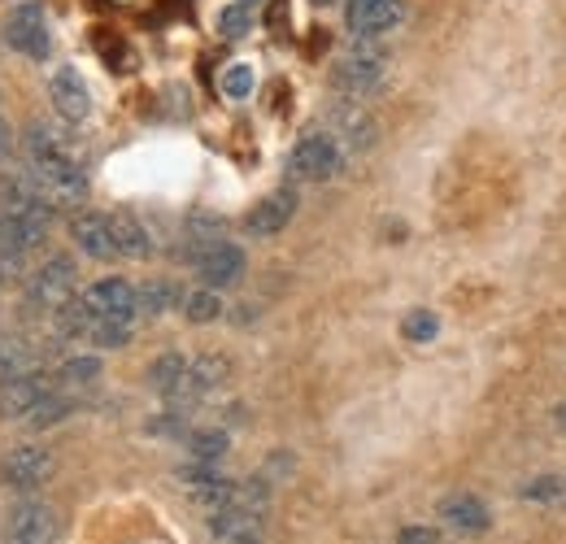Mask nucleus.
<instances>
[{
  "mask_svg": "<svg viewBox=\"0 0 566 544\" xmlns=\"http://www.w3.org/2000/svg\"><path fill=\"white\" fill-rule=\"evenodd\" d=\"M4 40H9V49H18L31 62H49V53H53V22H49L44 4L40 0L13 4L9 18H4Z\"/></svg>",
  "mask_w": 566,
  "mask_h": 544,
  "instance_id": "f257e3e1",
  "label": "nucleus"
},
{
  "mask_svg": "<svg viewBox=\"0 0 566 544\" xmlns=\"http://www.w3.org/2000/svg\"><path fill=\"white\" fill-rule=\"evenodd\" d=\"M340 166H345V148H340V139L332 136V132H310V136H301L296 148H292V157H287V170H292L296 179H310V184L336 179Z\"/></svg>",
  "mask_w": 566,
  "mask_h": 544,
  "instance_id": "f03ea898",
  "label": "nucleus"
},
{
  "mask_svg": "<svg viewBox=\"0 0 566 544\" xmlns=\"http://www.w3.org/2000/svg\"><path fill=\"white\" fill-rule=\"evenodd\" d=\"M78 287V271H74L71 258H49L40 271H31L27 279V296H31V305H40L44 314H53L57 305H66Z\"/></svg>",
  "mask_w": 566,
  "mask_h": 544,
  "instance_id": "7ed1b4c3",
  "label": "nucleus"
},
{
  "mask_svg": "<svg viewBox=\"0 0 566 544\" xmlns=\"http://www.w3.org/2000/svg\"><path fill=\"white\" fill-rule=\"evenodd\" d=\"M384 70H388V57L379 49H370V40H357L354 53H345L336 62V87L349 96H366L384 83Z\"/></svg>",
  "mask_w": 566,
  "mask_h": 544,
  "instance_id": "20e7f679",
  "label": "nucleus"
},
{
  "mask_svg": "<svg viewBox=\"0 0 566 544\" xmlns=\"http://www.w3.org/2000/svg\"><path fill=\"white\" fill-rule=\"evenodd\" d=\"M345 22L357 40H379L406 22V0H349Z\"/></svg>",
  "mask_w": 566,
  "mask_h": 544,
  "instance_id": "39448f33",
  "label": "nucleus"
},
{
  "mask_svg": "<svg viewBox=\"0 0 566 544\" xmlns=\"http://www.w3.org/2000/svg\"><path fill=\"white\" fill-rule=\"evenodd\" d=\"M83 301L96 310V318H114V323H136L140 318V292L127 279H101L83 292Z\"/></svg>",
  "mask_w": 566,
  "mask_h": 544,
  "instance_id": "423d86ee",
  "label": "nucleus"
},
{
  "mask_svg": "<svg viewBox=\"0 0 566 544\" xmlns=\"http://www.w3.org/2000/svg\"><path fill=\"white\" fill-rule=\"evenodd\" d=\"M49 218H35V213H9V209H0V249L4 253H13V258H31V253H40L44 244H49Z\"/></svg>",
  "mask_w": 566,
  "mask_h": 544,
  "instance_id": "0eeeda50",
  "label": "nucleus"
},
{
  "mask_svg": "<svg viewBox=\"0 0 566 544\" xmlns=\"http://www.w3.org/2000/svg\"><path fill=\"white\" fill-rule=\"evenodd\" d=\"M57 536H62V519L44 501H27L9 519V544H57Z\"/></svg>",
  "mask_w": 566,
  "mask_h": 544,
  "instance_id": "6e6552de",
  "label": "nucleus"
},
{
  "mask_svg": "<svg viewBox=\"0 0 566 544\" xmlns=\"http://www.w3.org/2000/svg\"><path fill=\"white\" fill-rule=\"evenodd\" d=\"M192 266L201 274V283L206 287H231V283H240L244 279V249L240 244H227V240H218V244H206L197 258H192Z\"/></svg>",
  "mask_w": 566,
  "mask_h": 544,
  "instance_id": "1a4fd4ad",
  "label": "nucleus"
},
{
  "mask_svg": "<svg viewBox=\"0 0 566 544\" xmlns=\"http://www.w3.org/2000/svg\"><path fill=\"white\" fill-rule=\"evenodd\" d=\"M0 471H4V479L18 492H35V488H44L49 475H53V453L40 449V444H18V449L4 453V467Z\"/></svg>",
  "mask_w": 566,
  "mask_h": 544,
  "instance_id": "9d476101",
  "label": "nucleus"
},
{
  "mask_svg": "<svg viewBox=\"0 0 566 544\" xmlns=\"http://www.w3.org/2000/svg\"><path fill=\"white\" fill-rule=\"evenodd\" d=\"M227 375H231V362H227V357H218V353H201V357H192V362H188V375H184V384H179V393H175L170 401H175V406L201 401L206 393H213V388H222V384H227Z\"/></svg>",
  "mask_w": 566,
  "mask_h": 544,
  "instance_id": "9b49d317",
  "label": "nucleus"
},
{
  "mask_svg": "<svg viewBox=\"0 0 566 544\" xmlns=\"http://www.w3.org/2000/svg\"><path fill=\"white\" fill-rule=\"evenodd\" d=\"M49 96H53V109H57L66 123H83V118L92 114V92H87L83 74H78L74 66L53 70V79H49Z\"/></svg>",
  "mask_w": 566,
  "mask_h": 544,
  "instance_id": "f8f14e48",
  "label": "nucleus"
},
{
  "mask_svg": "<svg viewBox=\"0 0 566 544\" xmlns=\"http://www.w3.org/2000/svg\"><path fill=\"white\" fill-rule=\"evenodd\" d=\"M71 240L83 249V258L92 262H114L118 249H114V231H109V218L105 213H74L71 218Z\"/></svg>",
  "mask_w": 566,
  "mask_h": 544,
  "instance_id": "ddd939ff",
  "label": "nucleus"
},
{
  "mask_svg": "<svg viewBox=\"0 0 566 544\" xmlns=\"http://www.w3.org/2000/svg\"><path fill=\"white\" fill-rule=\"evenodd\" d=\"M327 127H332V136L340 139V148H370L375 144V123H370V114L354 105V101H340V105H332V114H327Z\"/></svg>",
  "mask_w": 566,
  "mask_h": 544,
  "instance_id": "4468645a",
  "label": "nucleus"
},
{
  "mask_svg": "<svg viewBox=\"0 0 566 544\" xmlns=\"http://www.w3.org/2000/svg\"><path fill=\"white\" fill-rule=\"evenodd\" d=\"M292 213H296V192H292V188H280V192H271L266 201H258L249 209L244 231H249V236H280L283 227L292 222Z\"/></svg>",
  "mask_w": 566,
  "mask_h": 544,
  "instance_id": "2eb2a0df",
  "label": "nucleus"
},
{
  "mask_svg": "<svg viewBox=\"0 0 566 544\" xmlns=\"http://www.w3.org/2000/svg\"><path fill=\"white\" fill-rule=\"evenodd\" d=\"M179 483H184V488H188V496H192V501H201L206 510H218V505H227V501L235 496V483H231V479H222L213 467H206V462L184 467V471H179Z\"/></svg>",
  "mask_w": 566,
  "mask_h": 544,
  "instance_id": "dca6fc26",
  "label": "nucleus"
},
{
  "mask_svg": "<svg viewBox=\"0 0 566 544\" xmlns=\"http://www.w3.org/2000/svg\"><path fill=\"white\" fill-rule=\"evenodd\" d=\"M440 523H444V527H453V532H467V536L489 532V505H484L480 496L453 492V496H444V501H440Z\"/></svg>",
  "mask_w": 566,
  "mask_h": 544,
  "instance_id": "f3484780",
  "label": "nucleus"
},
{
  "mask_svg": "<svg viewBox=\"0 0 566 544\" xmlns=\"http://www.w3.org/2000/svg\"><path fill=\"white\" fill-rule=\"evenodd\" d=\"M109 231H114L118 258H132V262H148L153 258V236L144 231V222L136 213H109Z\"/></svg>",
  "mask_w": 566,
  "mask_h": 544,
  "instance_id": "a211bd4d",
  "label": "nucleus"
},
{
  "mask_svg": "<svg viewBox=\"0 0 566 544\" xmlns=\"http://www.w3.org/2000/svg\"><path fill=\"white\" fill-rule=\"evenodd\" d=\"M49 393V379L40 375V370H31V375H18V379H9L4 384V397H0V406L4 414L13 418V422H22L31 409L40 406V397Z\"/></svg>",
  "mask_w": 566,
  "mask_h": 544,
  "instance_id": "6ab92c4d",
  "label": "nucleus"
},
{
  "mask_svg": "<svg viewBox=\"0 0 566 544\" xmlns=\"http://www.w3.org/2000/svg\"><path fill=\"white\" fill-rule=\"evenodd\" d=\"M184 375H188V357L184 353H161V357H153V366H148V388L153 393H161L166 401L179 393V384H184Z\"/></svg>",
  "mask_w": 566,
  "mask_h": 544,
  "instance_id": "aec40b11",
  "label": "nucleus"
},
{
  "mask_svg": "<svg viewBox=\"0 0 566 544\" xmlns=\"http://www.w3.org/2000/svg\"><path fill=\"white\" fill-rule=\"evenodd\" d=\"M179 305H184V318L197 323V327H206V323H218V318H222V296H218L213 287H206V283L192 287V292H184Z\"/></svg>",
  "mask_w": 566,
  "mask_h": 544,
  "instance_id": "412c9836",
  "label": "nucleus"
},
{
  "mask_svg": "<svg viewBox=\"0 0 566 544\" xmlns=\"http://www.w3.org/2000/svg\"><path fill=\"white\" fill-rule=\"evenodd\" d=\"M227 449H231V436H227L222 427H201V431L188 436V453H192V462L218 467V462L227 458Z\"/></svg>",
  "mask_w": 566,
  "mask_h": 544,
  "instance_id": "4be33fe9",
  "label": "nucleus"
},
{
  "mask_svg": "<svg viewBox=\"0 0 566 544\" xmlns=\"http://www.w3.org/2000/svg\"><path fill=\"white\" fill-rule=\"evenodd\" d=\"M71 409H74V406H71V397H62V393H53V388H49V393L40 397V406L31 409V414H27L22 422H27L31 431H49V427L66 422V418H71Z\"/></svg>",
  "mask_w": 566,
  "mask_h": 544,
  "instance_id": "5701e85b",
  "label": "nucleus"
},
{
  "mask_svg": "<svg viewBox=\"0 0 566 544\" xmlns=\"http://www.w3.org/2000/svg\"><path fill=\"white\" fill-rule=\"evenodd\" d=\"M96 379H101V357L96 353H74L57 366V384H66V388H87Z\"/></svg>",
  "mask_w": 566,
  "mask_h": 544,
  "instance_id": "b1692460",
  "label": "nucleus"
},
{
  "mask_svg": "<svg viewBox=\"0 0 566 544\" xmlns=\"http://www.w3.org/2000/svg\"><path fill=\"white\" fill-rule=\"evenodd\" d=\"M136 292H140V314H148V318L170 314V305L179 301V292H175V283H170V279H148V283L136 287Z\"/></svg>",
  "mask_w": 566,
  "mask_h": 544,
  "instance_id": "393cba45",
  "label": "nucleus"
},
{
  "mask_svg": "<svg viewBox=\"0 0 566 544\" xmlns=\"http://www.w3.org/2000/svg\"><path fill=\"white\" fill-rule=\"evenodd\" d=\"M222 231H227V218L206 213V209L188 213V244H197V249H192V258H197L206 244H218V240H222Z\"/></svg>",
  "mask_w": 566,
  "mask_h": 544,
  "instance_id": "a878e982",
  "label": "nucleus"
},
{
  "mask_svg": "<svg viewBox=\"0 0 566 544\" xmlns=\"http://www.w3.org/2000/svg\"><path fill=\"white\" fill-rule=\"evenodd\" d=\"M518 496L523 501H536V505H545V501H566V479L563 475H541V479H527L523 488H518Z\"/></svg>",
  "mask_w": 566,
  "mask_h": 544,
  "instance_id": "bb28decb",
  "label": "nucleus"
},
{
  "mask_svg": "<svg viewBox=\"0 0 566 544\" xmlns=\"http://www.w3.org/2000/svg\"><path fill=\"white\" fill-rule=\"evenodd\" d=\"M87 344H96V348H123V344H132V323L96 318V327H92V336H87Z\"/></svg>",
  "mask_w": 566,
  "mask_h": 544,
  "instance_id": "cd10ccee",
  "label": "nucleus"
},
{
  "mask_svg": "<svg viewBox=\"0 0 566 544\" xmlns=\"http://www.w3.org/2000/svg\"><path fill=\"white\" fill-rule=\"evenodd\" d=\"M436 332H440V318H436L431 310H415V314H406V323H401V336L410 344L436 341Z\"/></svg>",
  "mask_w": 566,
  "mask_h": 544,
  "instance_id": "c85d7f7f",
  "label": "nucleus"
},
{
  "mask_svg": "<svg viewBox=\"0 0 566 544\" xmlns=\"http://www.w3.org/2000/svg\"><path fill=\"white\" fill-rule=\"evenodd\" d=\"M249 27H253V18H249L244 4H231V9L218 13V35L222 40H240V35H249Z\"/></svg>",
  "mask_w": 566,
  "mask_h": 544,
  "instance_id": "c756f323",
  "label": "nucleus"
},
{
  "mask_svg": "<svg viewBox=\"0 0 566 544\" xmlns=\"http://www.w3.org/2000/svg\"><path fill=\"white\" fill-rule=\"evenodd\" d=\"M249 92H253V70H249V66H227V70H222V96L244 101Z\"/></svg>",
  "mask_w": 566,
  "mask_h": 544,
  "instance_id": "7c9ffc66",
  "label": "nucleus"
},
{
  "mask_svg": "<svg viewBox=\"0 0 566 544\" xmlns=\"http://www.w3.org/2000/svg\"><path fill=\"white\" fill-rule=\"evenodd\" d=\"M397 544H440V532L436 527H406Z\"/></svg>",
  "mask_w": 566,
  "mask_h": 544,
  "instance_id": "2f4dec72",
  "label": "nucleus"
},
{
  "mask_svg": "<svg viewBox=\"0 0 566 544\" xmlns=\"http://www.w3.org/2000/svg\"><path fill=\"white\" fill-rule=\"evenodd\" d=\"M9 148H13V144H9V132H4V123H0V157H4Z\"/></svg>",
  "mask_w": 566,
  "mask_h": 544,
  "instance_id": "473e14b6",
  "label": "nucleus"
},
{
  "mask_svg": "<svg viewBox=\"0 0 566 544\" xmlns=\"http://www.w3.org/2000/svg\"><path fill=\"white\" fill-rule=\"evenodd\" d=\"M554 422H558V427L566 431V406H554Z\"/></svg>",
  "mask_w": 566,
  "mask_h": 544,
  "instance_id": "72a5a7b5",
  "label": "nucleus"
},
{
  "mask_svg": "<svg viewBox=\"0 0 566 544\" xmlns=\"http://www.w3.org/2000/svg\"><path fill=\"white\" fill-rule=\"evenodd\" d=\"M235 4H244V9H253V4H258V0H235Z\"/></svg>",
  "mask_w": 566,
  "mask_h": 544,
  "instance_id": "f704fd0d",
  "label": "nucleus"
}]
</instances>
